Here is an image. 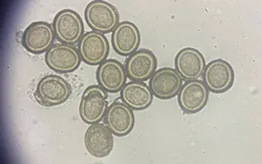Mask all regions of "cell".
I'll return each mask as SVG.
<instances>
[{"mask_svg": "<svg viewBox=\"0 0 262 164\" xmlns=\"http://www.w3.org/2000/svg\"><path fill=\"white\" fill-rule=\"evenodd\" d=\"M96 79L99 86L107 93H117L126 84L127 75L125 67L120 62L109 59L99 65Z\"/></svg>", "mask_w": 262, "mask_h": 164, "instance_id": "2e32d148", "label": "cell"}, {"mask_svg": "<svg viewBox=\"0 0 262 164\" xmlns=\"http://www.w3.org/2000/svg\"><path fill=\"white\" fill-rule=\"evenodd\" d=\"M209 90L203 81L193 80L183 84L179 94L178 103L185 114L193 115L200 112L207 105Z\"/></svg>", "mask_w": 262, "mask_h": 164, "instance_id": "9c48e42d", "label": "cell"}, {"mask_svg": "<svg viewBox=\"0 0 262 164\" xmlns=\"http://www.w3.org/2000/svg\"><path fill=\"white\" fill-rule=\"evenodd\" d=\"M84 142L89 154L103 158L108 156L114 147V134L104 124H92L85 133Z\"/></svg>", "mask_w": 262, "mask_h": 164, "instance_id": "4fadbf2b", "label": "cell"}, {"mask_svg": "<svg viewBox=\"0 0 262 164\" xmlns=\"http://www.w3.org/2000/svg\"><path fill=\"white\" fill-rule=\"evenodd\" d=\"M85 19L93 32L107 34L119 25L117 8L104 0H94L85 8Z\"/></svg>", "mask_w": 262, "mask_h": 164, "instance_id": "7a4b0ae2", "label": "cell"}, {"mask_svg": "<svg viewBox=\"0 0 262 164\" xmlns=\"http://www.w3.org/2000/svg\"><path fill=\"white\" fill-rule=\"evenodd\" d=\"M56 39L53 25L46 21L31 24L21 35V45L30 54L40 55L47 53Z\"/></svg>", "mask_w": 262, "mask_h": 164, "instance_id": "277c9868", "label": "cell"}, {"mask_svg": "<svg viewBox=\"0 0 262 164\" xmlns=\"http://www.w3.org/2000/svg\"><path fill=\"white\" fill-rule=\"evenodd\" d=\"M56 38L65 44L74 45L79 43L84 35V25L82 17L72 9L59 11L53 21Z\"/></svg>", "mask_w": 262, "mask_h": 164, "instance_id": "5b68a950", "label": "cell"}, {"mask_svg": "<svg viewBox=\"0 0 262 164\" xmlns=\"http://www.w3.org/2000/svg\"><path fill=\"white\" fill-rule=\"evenodd\" d=\"M47 66L58 74H70L79 68L82 63L78 49L65 43L54 44L45 56Z\"/></svg>", "mask_w": 262, "mask_h": 164, "instance_id": "52a82bcc", "label": "cell"}, {"mask_svg": "<svg viewBox=\"0 0 262 164\" xmlns=\"http://www.w3.org/2000/svg\"><path fill=\"white\" fill-rule=\"evenodd\" d=\"M154 94L144 82L130 81L120 91V99L124 104L135 111L147 109L154 101Z\"/></svg>", "mask_w": 262, "mask_h": 164, "instance_id": "e0dca14e", "label": "cell"}, {"mask_svg": "<svg viewBox=\"0 0 262 164\" xmlns=\"http://www.w3.org/2000/svg\"><path fill=\"white\" fill-rule=\"evenodd\" d=\"M78 51L84 63L99 66L108 59L110 45L104 34L91 31L84 33L78 43Z\"/></svg>", "mask_w": 262, "mask_h": 164, "instance_id": "8992f818", "label": "cell"}, {"mask_svg": "<svg viewBox=\"0 0 262 164\" xmlns=\"http://www.w3.org/2000/svg\"><path fill=\"white\" fill-rule=\"evenodd\" d=\"M72 95L71 85L58 75H47L36 84L34 97L43 107H56L66 103Z\"/></svg>", "mask_w": 262, "mask_h": 164, "instance_id": "6da1fadb", "label": "cell"}, {"mask_svg": "<svg viewBox=\"0 0 262 164\" xmlns=\"http://www.w3.org/2000/svg\"><path fill=\"white\" fill-rule=\"evenodd\" d=\"M108 94L99 85H92L82 94L79 114L82 121L88 125L100 123L108 110Z\"/></svg>", "mask_w": 262, "mask_h": 164, "instance_id": "3957f363", "label": "cell"}, {"mask_svg": "<svg viewBox=\"0 0 262 164\" xmlns=\"http://www.w3.org/2000/svg\"><path fill=\"white\" fill-rule=\"evenodd\" d=\"M104 123L115 136L123 137L133 130L135 119L133 110L123 102H114L104 117Z\"/></svg>", "mask_w": 262, "mask_h": 164, "instance_id": "7c38bea8", "label": "cell"}, {"mask_svg": "<svg viewBox=\"0 0 262 164\" xmlns=\"http://www.w3.org/2000/svg\"><path fill=\"white\" fill-rule=\"evenodd\" d=\"M158 60L156 55L146 49H141L130 55L125 62L127 78L135 82H146L156 73Z\"/></svg>", "mask_w": 262, "mask_h": 164, "instance_id": "8fae6325", "label": "cell"}, {"mask_svg": "<svg viewBox=\"0 0 262 164\" xmlns=\"http://www.w3.org/2000/svg\"><path fill=\"white\" fill-rule=\"evenodd\" d=\"M203 77V82L209 92L216 94L227 92L235 80L233 67L227 61L222 59H216L206 65Z\"/></svg>", "mask_w": 262, "mask_h": 164, "instance_id": "ba28073f", "label": "cell"}, {"mask_svg": "<svg viewBox=\"0 0 262 164\" xmlns=\"http://www.w3.org/2000/svg\"><path fill=\"white\" fill-rule=\"evenodd\" d=\"M148 86L156 98L169 100L178 96L183 79L174 68L166 66L156 71L149 79Z\"/></svg>", "mask_w": 262, "mask_h": 164, "instance_id": "30bf717a", "label": "cell"}, {"mask_svg": "<svg viewBox=\"0 0 262 164\" xmlns=\"http://www.w3.org/2000/svg\"><path fill=\"white\" fill-rule=\"evenodd\" d=\"M111 33L112 48L119 56L129 57L138 51L141 40L140 32L131 21L119 22Z\"/></svg>", "mask_w": 262, "mask_h": 164, "instance_id": "9a60e30c", "label": "cell"}, {"mask_svg": "<svg viewBox=\"0 0 262 164\" xmlns=\"http://www.w3.org/2000/svg\"><path fill=\"white\" fill-rule=\"evenodd\" d=\"M174 69L183 81L199 80L203 76L206 62L203 54L194 48L181 50L174 58Z\"/></svg>", "mask_w": 262, "mask_h": 164, "instance_id": "5bb4252c", "label": "cell"}]
</instances>
